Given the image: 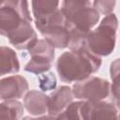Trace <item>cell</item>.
Listing matches in <instances>:
<instances>
[{"instance_id": "obj_20", "label": "cell", "mask_w": 120, "mask_h": 120, "mask_svg": "<svg viewBox=\"0 0 120 120\" xmlns=\"http://www.w3.org/2000/svg\"><path fill=\"white\" fill-rule=\"evenodd\" d=\"M22 120H32V117H29V116H25V117H23Z\"/></svg>"}, {"instance_id": "obj_13", "label": "cell", "mask_w": 120, "mask_h": 120, "mask_svg": "<svg viewBox=\"0 0 120 120\" xmlns=\"http://www.w3.org/2000/svg\"><path fill=\"white\" fill-rule=\"evenodd\" d=\"M20 70V63L16 52L9 47L1 46L0 49V74H15Z\"/></svg>"}, {"instance_id": "obj_4", "label": "cell", "mask_w": 120, "mask_h": 120, "mask_svg": "<svg viewBox=\"0 0 120 120\" xmlns=\"http://www.w3.org/2000/svg\"><path fill=\"white\" fill-rule=\"evenodd\" d=\"M35 25L41 36L54 48L65 49L69 45L66 19L61 8L35 18Z\"/></svg>"}, {"instance_id": "obj_18", "label": "cell", "mask_w": 120, "mask_h": 120, "mask_svg": "<svg viewBox=\"0 0 120 120\" xmlns=\"http://www.w3.org/2000/svg\"><path fill=\"white\" fill-rule=\"evenodd\" d=\"M39 80V87L42 91H50L53 90L56 86V79L53 73L49 72L47 74H40L38 76Z\"/></svg>"}, {"instance_id": "obj_3", "label": "cell", "mask_w": 120, "mask_h": 120, "mask_svg": "<svg viewBox=\"0 0 120 120\" xmlns=\"http://www.w3.org/2000/svg\"><path fill=\"white\" fill-rule=\"evenodd\" d=\"M118 20L115 14L105 16L98 26L87 35L84 47L98 56L110 55L115 47Z\"/></svg>"}, {"instance_id": "obj_10", "label": "cell", "mask_w": 120, "mask_h": 120, "mask_svg": "<svg viewBox=\"0 0 120 120\" xmlns=\"http://www.w3.org/2000/svg\"><path fill=\"white\" fill-rule=\"evenodd\" d=\"M72 88L67 85L60 86L49 97L48 113L52 117H56L60 114L70 103L73 102Z\"/></svg>"}, {"instance_id": "obj_19", "label": "cell", "mask_w": 120, "mask_h": 120, "mask_svg": "<svg viewBox=\"0 0 120 120\" xmlns=\"http://www.w3.org/2000/svg\"><path fill=\"white\" fill-rule=\"evenodd\" d=\"M32 120H56L55 117H52L51 115H43L38 118H32Z\"/></svg>"}, {"instance_id": "obj_16", "label": "cell", "mask_w": 120, "mask_h": 120, "mask_svg": "<svg viewBox=\"0 0 120 120\" xmlns=\"http://www.w3.org/2000/svg\"><path fill=\"white\" fill-rule=\"evenodd\" d=\"M84 101H75L70 103L60 114H58L56 120H84L83 118V107Z\"/></svg>"}, {"instance_id": "obj_5", "label": "cell", "mask_w": 120, "mask_h": 120, "mask_svg": "<svg viewBox=\"0 0 120 120\" xmlns=\"http://www.w3.org/2000/svg\"><path fill=\"white\" fill-rule=\"evenodd\" d=\"M32 17L28 2L24 0H6L0 8V33L8 38L26 23H31Z\"/></svg>"}, {"instance_id": "obj_8", "label": "cell", "mask_w": 120, "mask_h": 120, "mask_svg": "<svg viewBox=\"0 0 120 120\" xmlns=\"http://www.w3.org/2000/svg\"><path fill=\"white\" fill-rule=\"evenodd\" d=\"M84 120H118V112L114 104L106 101H84Z\"/></svg>"}, {"instance_id": "obj_12", "label": "cell", "mask_w": 120, "mask_h": 120, "mask_svg": "<svg viewBox=\"0 0 120 120\" xmlns=\"http://www.w3.org/2000/svg\"><path fill=\"white\" fill-rule=\"evenodd\" d=\"M49 97L43 92L31 90L23 98V106L32 115H41L48 112Z\"/></svg>"}, {"instance_id": "obj_11", "label": "cell", "mask_w": 120, "mask_h": 120, "mask_svg": "<svg viewBox=\"0 0 120 120\" xmlns=\"http://www.w3.org/2000/svg\"><path fill=\"white\" fill-rule=\"evenodd\" d=\"M8 39L17 50L28 51L29 48L38 40V38L31 23H26L17 31L8 36Z\"/></svg>"}, {"instance_id": "obj_21", "label": "cell", "mask_w": 120, "mask_h": 120, "mask_svg": "<svg viewBox=\"0 0 120 120\" xmlns=\"http://www.w3.org/2000/svg\"><path fill=\"white\" fill-rule=\"evenodd\" d=\"M118 120H120V115H119V116H118Z\"/></svg>"}, {"instance_id": "obj_6", "label": "cell", "mask_w": 120, "mask_h": 120, "mask_svg": "<svg viewBox=\"0 0 120 120\" xmlns=\"http://www.w3.org/2000/svg\"><path fill=\"white\" fill-rule=\"evenodd\" d=\"M31 59L24 66V70L34 74L47 72L54 59V47L46 39H38L28 50Z\"/></svg>"}, {"instance_id": "obj_9", "label": "cell", "mask_w": 120, "mask_h": 120, "mask_svg": "<svg viewBox=\"0 0 120 120\" xmlns=\"http://www.w3.org/2000/svg\"><path fill=\"white\" fill-rule=\"evenodd\" d=\"M27 91L28 82L21 75L8 76L0 81V98L4 101L21 98Z\"/></svg>"}, {"instance_id": "obj_2", "label": "cell", "mask_w": 120, "mask_h": 120, "mask_svg": "<svg viewBox=\"0 0 120 120\" xmlns=\"http://www.w3.org/2000/svg\"><path fill=\"white\" fill-rule=\"evenodd\" d=\"M101 66V58L85 47L62 53L56 61V70L64 82H78L96 73Z\"/></svg>"}, {"instance_id": "obj_15", "label": "cell", "mask_w": 120, "mask_h": 120, "mask_svg": "<svg viewBox=\"0 0 120 120\" xmlns=\"http://www.w3.org/2000/svg\"><path fill=\"white\" fill-rule=\"evenodd\" d=\"M110 76L112 80L110 93L114 104L120 109V58L112 62L110 66Z\"/></svg>"}, {"instance_id": "obj_7", "label": "cell", "mask_w": 120, "mask_h": 120, "mask_svg": "<svg viewBox=\"0 0 120 120\" xmlns=\"http://www.w3.org/2000/svg\"><path fill=\"white\" fill-rule=\"evenodd\" d=\"M110 91V82L107 80L95 76L75 82L72 86L74 97L82 101H101L109 96Z\"/></svg>"}, {"instance_id": "obj_17", "label": "cell", "mask_w": 120, "mask_h": 120, "mask_svg": "<svg viewBox=\"0 0 120 120\" xmlns=\"http://www.w3.org/2000/svg\"><path fill=\"white\" fill-rule=\"evenodd\" d=\"M116 2L114 0L112 1H107V0H97L92 3L93 8L99 13L103 15H110L114 9Z\"/></svg>"}, {"instance_id": "obj_14", "label": "cell", "mask_w": 120, "mask_h": 120, "mask_svg": "<svg viewBox=\"0 0 120 120\" xmlns=\"http://www.w3.org/2000/svg\"><path fill=\"white\" fill-rule=\"evenodd\" d=\"M23 114L22 104L16 100H5L0 104V120H20Z\"/></svg>"}, {"instance_id": "obj_1", "label": "cell", "mask_w": 120, "mask_h": 120, "mask_svg": "<svg viewBox=\"0 0 120 120\" xmlns=\"http://www.w3.org/2000/svg\"><path fill=\"white\" fill-rule=\"evenodd\" d=\"M61 11L66 19V27L69 36L70 51L84 47L87 35L98 20L99 13L90 1L66 0L61 3Z\"/></svg>"}]
</instances>
